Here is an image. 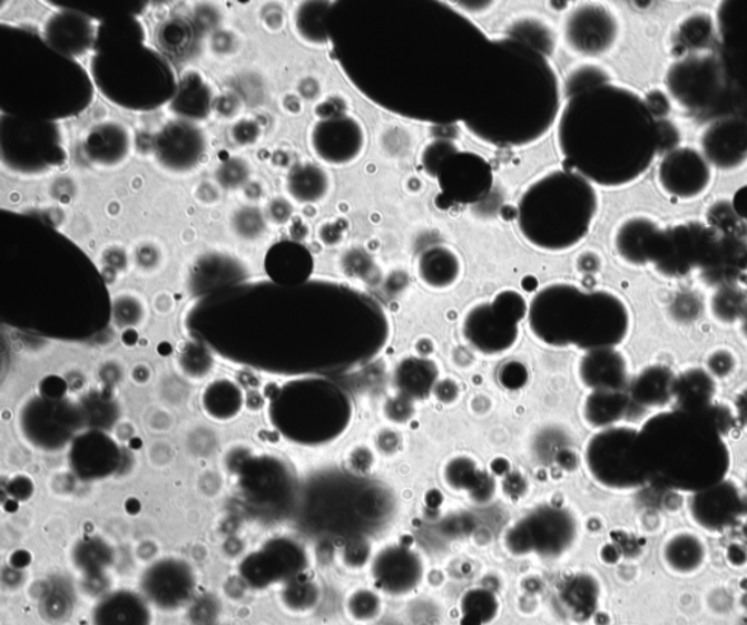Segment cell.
I'll list each match as a JSON object with an SVG mask.
<instances>
[{
	"instance_id": "obj_40",
	"label": "cell",
	"mask_w": 747,
	"mask_h": 625,
	"mask_svg": "<svg viewBox=\"0 0 747 625\" xmlns=\"http://www.w3.org/2000/svg\"><path fill=\"white\" fill-rule=\"evenodd\" d=\"M459 393L460 390L458 383L449 379L440 380V382L436 383V387L434 389V394L436 399H439V401L443 403H453L458 401Z\"/></svg>"
},
{
	"instance_id": "obj_12",
	"label": "cell",
	"mask_w": 747,
	"mask_h": 625,
	"mask_svg": "<svg viewBox=\"0 0 747 625\" xmlns=\"http://www.w3.org/2000/svg\"><path fill=\"white\" fill-rule=\"evenodd\" d=\"M144 598L155 608L176 611L190 603L196 592V576L189 564L161 560L153 564L140 579Z\"/></svg>"
},
{
	"instance_id": "obj_15",
	"label": "cell",
	"mask_w": 747,
	"mask_h": 625,
	"mask_svg": "<svg viewBox=\"0 0 747 625\" xmlns=\"http://www.w3.org/2000/svg\"><path fill=\"white\" fill-rule=\"evenodd\" d=\"M746 501L735 482L721 481L695 492L689 501L690 518L708 533L730 529L745 515Z\"/></svg>"
},
{
	"instance_id": "obj_19",
	"label": "cell",
	"mask_w": 747,
	"mask_h": 625,
	"mask_svg": "<svg viewBox=\"0 0 747 625\" xmlns=\"http://www.w3.org/2000/svg\"><path fill=\"white\" fill-rule=\"evenodd\" d=\"M662 233L655 221L633 216L623 221L615 234V248L620 260L633 266L655 265Z\"/></svg>"
},
{
	"instance_id": "obj_27",
	"label": "cell",
	"mask_w": 747,
	"mask_h": 625,
	"mask_svg": "<svg viewBox=\"0 0 747 625\" xmlns=\"http://www.w3.org/2000/svg\"><path fill=\"white\" fill-rule=\"evenodd\" d=\"M444 479L450 488L469 491L478 501L490 500L493 495V479L468 456L451 459L444 469Z\"/></svg>"
},
{
	"instance_id": "obj_4",
	"label": "cell",
	"mask_w": 747,
	"mask_h": 625,
	"mask_svg": "<svg viewBox=\"0 0 747 625\" xmlns=\"http://www.w3.org/2000/svg\"><path fill=\"white\" fill-rule=\"evenodd\" d=\"M638 456L647 487L695 492L725 481L731 455L725 436L704 411H659L638 429Z\"/></svg>"
},
{
	"instance_id": "obj_43",
	"label": "cell",
	"mask_w": 747,
	"mask_h": 625,
	"mask_svg": "<svg viewBox=\"0 0 747 625\" xmlns=\"http://www.w3.org/2000/svg\"><path fill=\"white\" fill-rule=\"evenodd\" d=\"M744 332H745V336L747 338V307H746L745 313H744Z\"/></svg>"
},
{
	"instance_id": "obj_22",
	"label": "cell",
	"mask_w": 747,
	"mask_h": 625,
	"mask_svg": "<svg viewBox=\"0 0 747 625\" xmlns=\"http://www.w3.org/2000/svg\"><path fill=\"white\" fill-rule=\"evenodd\" d=\"M676 374L662 365L647 367L629 384V398L643 410H659L674 403Z\"/></svg>"
},
{
	"instance_id": "obj_3",
	"label": "cell",
	"mask_w": 747,
	"mask_h": 625,
	"mask_svg": "<svg viewBox=\"0 0 747 625\" xmlns=\"http://www.w3.org/2000/svg\"><path fill=\"white\" fill-rule=\"evenodd\" d=\"M504 65L485 115L466 129L493 147H525L543 138L561 113V86L547 56L504 37Z\"/></svg>"
},
{
	"instance_id": "obj_29",
	"label": "cell",
	"mask_w": 747,
	"mask_h": 625,
	"mask_svg": "<svg viewBox=\"0 0 747 625\" xmlns=\"http://www.w3.org/2000/svg\"><path fill=\"white\" fill-rule=\"evenodd\" d=\"M498 598L490 590L472 589L463 596L460 603L462 609L463 625H488L497 618Z\"/></svg>"
},
{
	"instance_id": "obj_30",
	"label": "cell",
	"mask_w": 747,
	"mask_h": 625,
	"mask_svg": "<svg viewBox=\"0 0 747 625\" xmlns=\"http://www.w3.org/2000/svg\"><path fill=\"white\" fill-rule=\"evenodd\" d=\"M507 37L533 47L534 50L540 51L547 58L552 53L553 46H556L551 27L544 21L535 20V18H525V20L513 22Z\"/></svg>"
},
{
	"instance_id": "obj_16",
	"label": "cell",
	"mask_w": 747,
	"mask_h": 625,
	"mask_svg": "<svg viewBox=\"0 0 747 625\" xmlns=\"http://www.w3.org/2000/svg\"><path fill=\"white\" fill-rule=\"evenodd\" d=\"M314 153L332 166L356 162L366 147V131L352 116H335L321 121L313 134Z\"/></svg>"
},
{
	"instance_id": "obj_23",
	"label": "cell",
	"mask_w": 747,
	"mask_h": 625,
	"mask_svg": "<svg viewBox=\"0 0 747 625\" xmlns=\"http://www.w3.org/2000/svg\"><path fill=\"white\" fill-rule=\"evenodd\" d=\"M439 382V367L426 357H409L394 371V384L399 393L412 401H422L430 397Z\"/></svg>"
},
{
	"instance_id": "obj_6",
	"label": "cell",
	"mask_w": 747,
	"mask_h": 625,
	"mask_svg": "<svg viewBox=\"0 0 747 625\" xmlns=\"http://www.w3.org/2000/svg\"><path fill=\"white\" fill-rule=\"evenodd\" d=\"M598 211L593 185L562 168L544 174L525 189L517 209V227L539 251L561 253L587 237Z\"/></svg>"
},
{
	"instance_id": "obj_32",
	"label": "cell",
	"mask_w": 747,
	"mask_h": 625,
	"mask_svg": "<svg viewBox=\"0 0 747 625\" xmlns=\"http://www.w3.org/2000/svg\"><path fill=\"white\" fill-rule=\"evenodd\" d=\"M382 598L375 592L360 589L347 599V613L355 622L368 623L382 614Z\"/></svg>"
},
{
	"instance_id": "obj_17",
	"label": "cell",
	"mask_w": 747,
	"mask_h": 625,
	"mask_svg": "<svg viewBox=\"0 0 747 625\" xmlns=\"http://www.w3.org/2000/svg\"><path fill=\"white\" fill-rule=\"evenodd\" d=\"M659 180L670 196L694 199L707 191L711 182V168L702 154L692 148H680L662 159Z\"/></svg>"
},
{
	"instance_id": "obj_42",
	"label": "cell",
	"mask_w": 747,
	"mask_h": 625,
	"mask_svg": "<svg viewBox=\"0 0 747 625\" xmlns=\"http://www.w3.org/2000/svg\"><path fill=\"white\" fill-rule=\"evenodd\" d=\"M735 410L737 420L747 427V388L737 394Z\"/></svg>"
},
{
	"instance_id": "obj_10",
	"label": "cell",
	"mask_w": 747,
	"mask_h": 625,
	"mask_svg": "<svg viewBox=\"0 0 747 625\" xmlns=\"http://www.w3.org/2000/svg\"><path fill=\"white\" fill-rule=\"evenodd\" d=\"M563 41L568 49L584 58L609 53L617 43L619 26L608 8L600 4H580L563 20Z\"/></svg>"
},
{
	"instance_id": "obj_37",
	"label": "cell",
	"mask_w": 747,
	"mask_h": 625,
	"mask_svg": "<svg viewBox=\"0 0 747 625\" xmlns=\"http://www.w3.org/2000/svg\"><path fill=\"white\" fill-rule=\"evenodd\" d=\"M43 606L49 617L63 619L68 617L69 613H72V598H70L68 592L63 590V587H59V589L53 587V590L46 595Z\"/></svg>"
},
{
	"instance_id": "obj_41",
	"label": "cell",
	"mask_w": 747,
	"mask_h": 625,
	"mask_svg": "<svg viewBox=\"0 0 747 625\" xmlns=\"http://www.w3.org/2000/svg\"><path fill=\"white\" fill-rule=\"evenodd\" d=\"M578 270L590 274V272H596L600 267L599 257L593 255V253H586V255L580 256V260L577 262Z\"/></svg>"
},
{
	"instance_id": "obj_20",
	"label": "cell",
	"mask_w": 747,
	"mask_h": 625,
	"mask_svg": "<svg viewBox=\"0 0 747 625\" xmlns=\"http://www.w3.org/2000/svg\"><path fill=\"white\" fill-rule=\"evenodd\" d=\"M92 625H153L150 604L138 592H110L94 606Z\"/></svg>"
},
{
	"instance_id": "obj_35",
	"label": "cell",
	"mask_w": 747,
	"mask_h": 625,
	"mask_svg": "<svg viewBox=\"0 0 747 625\" xmlns=\"http://www.w3.org/2000/svg\"><path fill=\"white\" fill-rule=\"evenodd\" d=\"M285 603L294 609H308L317 603L316 586L308 583H295L285 590Z\"/></svg>"
},
{
	"instance_id": "obj_7",
	"label": "cell",
	"mask_w": 747,
	"mask_h": 625,
	"mask_svg": "<svg viewBox=\"0 0 747 625\" xmlns=\"http://www.w3.org/2000/svg\"><path fill=\"white\" fill-rule=\"evenodd\" d=\"M587 471L601 487L612 491H636L647 487L640 456L638 429L628 426L599 430L584 450Z\"/></svg>"
},
{
	"instance_id": "obj_9",
	"label": "cell",
	"mask_w": 747,
	"mask_h": 625,
	"mask_svg": "<svg viewBox=\"0 0 747 625\" xmlns=\"http://www.w3.org/2000/svg\"><path fill=\"white\" fill-rule=\"evenodd\" d=\"M580 535V524L561 506L538 507L511 526L505 547L515 557L559 558L570 553Z\"/></svg>"
},
{
	"instance_id": "obj_36",
	"label": "cell",
	"mask_w": 747,
	"mask_h": 625,
	"mask_svg": "<svg viewBox=\"0 0 747 625\" xmlns=\"http://www.w3.org/2000/svg\"><path fill=\"white\" fill-rule=\"evenodd\" d=\"M384 416L390 421L396 422V424H405V422L415 416V401L399 393L397 397L390 398L385 402Z\"/></svg>"
},
{
	"instance_id": "obj_21",
	"label": "cell",
	"mask_w": 747,
	"mask_h": 625,
	"mask_svg": "<svg viewBox=\"0 0 747 625\" xmlns=\"http://www.w3.org/2000/svg\"><path fill=\"white\" fill-rule=\"evenodd\" d=\"M416 274L427 289L449 290L462 279V260L453 248L431 246L417 257Z\"/></svg>"
},
{
	"instance_id": "obj_25",
	"label": "cell",
	"mask_w": 747,
	"mask_h": 625,
	"mask_svg": "<svg viewBox=\"0 0 747 625\" xmlns=\"http://www.w3.org/2000/svg\"><path fill=\"white\" fill-rule=\"evenodd\" d=\"M633 403L625 392H591L582 403V420L593 429L617 427L631 412Z\"/></svg>"
},
{
	"instance_id": "obj_5",
	"label": "cell",
	"mask_w": 747,
	"mask_h": 625,
	"mask_svg": "<svg viewBox=\"0 0 747 625\" xmlns=\"http://www.w3.org/2000/svg\"><path fill=\"white\" fill-rule=\"evenodd\" d=\"M528 322L535 340L557 350L617 348L631 331V313L622 299L570 282L539 290L529 303Z\"/></svg>"
},
{
	"instance_id": "obj_13",
	"label": "cell",
	"mask_w": 747,
	"mask_h": 625,
	"mask_svg": "<svg viewBox=\"0 0 747 625\" xmlns=\"http://www.w3.org/2000/svg\"><path fill=\"white\" fill-rule=\"evenodd\" d=\"M425 576V564L420 554L406 545H387L375 554L371 577L377 589L393 596L409 595L420 587Z\"/></svg>"
},
{
	"instance_id": "obj_24",
	"label": "cell",
	"mask_w": 747,
	"mask_h": 625,
	"mask_svg": "<svg viewBox=\"0 0 747 625\" xmlns=\"http://www.w3.org/2000/svg\"><path fill=\"white\" fill-rule=\"evenodd\" d=\"M716 382L709 371L688 369L676 375L674 389L675 410L697 412L712 406Z\"/></svg>"
},
{
	"instance_id": "obj_39",
	"label": "cell",
	"mask_w": 747,
	"mask_h": 625,
	"mask_svg": "<svg viewBox=\"0 0 747 625\" xmlns=\"http://www.w3.org/2000/svg\"><path fill=\"white\" fill-rule=\"evenodd\" d=\"M528 380V371L519 363H511L501 371V382L505 388L517 389L523 387Z\"/></svg>"
},
{
	"instance_id": "obj_14",
	"label": "cell",
	"mask_w": 747,
	"mask_h": 625,
	"mask_svg": "<svg viewBox=\"0 0 747 625\" xmlns=\"http://www.w3.org/2000/svg\"><path fill=\"white\" fill-rule=\"evenodd\" d=\"M307 567L303 549L293 543H278L267 551L255 554L242 566V577L252 589L298 580Z\"/></svg>"
},
{
	"instance_id": "obj_1",
	"label": "cell",
	"mask_w": 747,
	"mask_h": 625,
	"mask_svg": "<svg viewBox=\"0 0 747 625\" xmlns=\"http://www.w3.org/2000/svg\"><path fill=\"white\" fill-rule=\"evenodd\" d=\"M379 27L363 28L358 58L342 64L352 84L373 105L393 115L430 124H472L492 100L501 66L500 40L441 2H355Z\"/></svg>"
},
{
	"instance_id": "obj_33",
	"label": "cell",
	"mask_w": 747,
	"mask_h": 625,
	"mask_svg": "<svg viewBox=\"0 0 747 625\" xmlns=\"http://www.w3.org/2000/svg\"><path fill=\"white\" fill-rule=\"evenodd\" d=\"M460 152L458 145L450 139H434L430 144L425 145V148L421 153V164L424 167L427 176L436 178L441 166H443L445 159L455 153Z\"/></svg>"
},
{
	"instance_id": "obj_18",
	"label": "cell",
	"mask_w": 747,
	"mask_h": 625,
	"mask_svg": "<svg viewBox=\"0 0 747 625\" xmlns=\"http://www.w3.org/2000/svg\"><path fill=\"white\" fill-rule=\"evenodd\" d=\"M578 380L591 392H623L629 384V365L617 348L586 352L578 361Z\"/></svg>"
},
{
	"instance_id": "obj_34",
	"label": "cell",
	"mask_w": 747,
	"mask_h": 625,
	"mask_svg": "<svg viewBox=\"0 0 747 625\" xmlns=\"http://www.w3.org/2000/svg\"><path fill=\"white\" fill-rule=\"evenodd\" d=\"M744 297L736 291L723 290L714 299V313L723 322H733L737 318L744 316L745 313Z\"/></svg>"
},
{
	"instance_id": "obj_2",
	"label": "cell",
	"mask_w": 747,
	"mask_h": 625,
	"mask_svg": "<svg viewBox=\"0 0 747 625\" xmlns=\"http://www.w3.org/2000/svg\"><path fill=\"white\" fill-rule=\"evenodd\" d=\"M661 140L651 107L631 89L609 82L567 100L558 117L563 166L591 185L620 187L638 180Z\"/></svg>"
},
{
	"instance_id": "obj_26",
	"label": "cell",
	"mask_w": 747,
	"mask_h": 625,
	"mask_svg": "<svg viewBox=\"0 0 747 625\" xmlns=\"http://www.w3.org/2000/svg\"><path fill=\"white\" fill-rule=\"evenodd\" d=\"M661 556L670 572L689 576L701 570L707 558V548L698 535L679 533L666 540Z\"/></svg>"
},
{
	"instance_id": "obj_8",
	"label": "cell",
	"mask_w": 747,
	"mask_h": 625,
	"mask_svg": "<svg viewBox=\"0 0 747 625\" xmlns=\"http://www.w3.org/2000/svg\"><path fill=\"white\" fill-rule=\"evenodd\" d=\"M529 304L514 290H504L488 303L473 305L462 322L464 341L483 355H501L517 344Z\"/></svg>"
},
{
	"instance_id": "obj_31",
	"label": "cell",
	"mask_w": 747,
	"mask_h": 625,
	"mask_svg": "<svg viewBox=\"0 0 747 625\" xmlns=\"http://www.w3.org/2000/svg\"><path fill=\"white\" fill-rule=\"evenodd\" d=\"M609 82V74L598 65H581L568 74L566 81L567 100L591 88L603 86Z\"/></svg>"
},
{
	"instance_id": "obj_38",
	"label": "cell",
	"mask_w": 747,
	"mask_h": 625,
	"mask_svg": "<svg viewBox=\"0 0 747 625\" xmlns=\"http://www.w3.org/2000/svg\"><path fill=\"white\" fill-rule=\"evenodd\" d=\"M709 374L716 378H728L736 367V360L726 351H718L716 354L709 357L708 361Z\"/></svg>"
},
{
	"instance_id": "obj_28",
	"label": "cell",
	"mask_w": 747,
	"mask_h": 625,
	"mask_svg": "<svg viewBox=\"0 0 747 625\" xmlns=\"http://www.w3.org/2000/svg\"><path fill=\"white\" fill-rule=\"evenodd\" d=\"M599 599V582L586 573L572 576L561 589V603L576 622L589 619L598 609Z\"/></svg>"
},
{
	"instance_id": "obj_11",
	"label": "cell",
	"mask_w": 747,
	"mask_h": 625,
	"mask_svg": "<svg viewBox=\"0 0 747 625\" xmlns=\"http://www.w3.org/2000/svg\"><path fill=\"white\" fill-rule=\"evenodd\" d=\"M436 180L449 199L464 205L476 204L490 195L493 172L482 155L458 152L445 159Z\"/></svg>"
}]
</instances>
